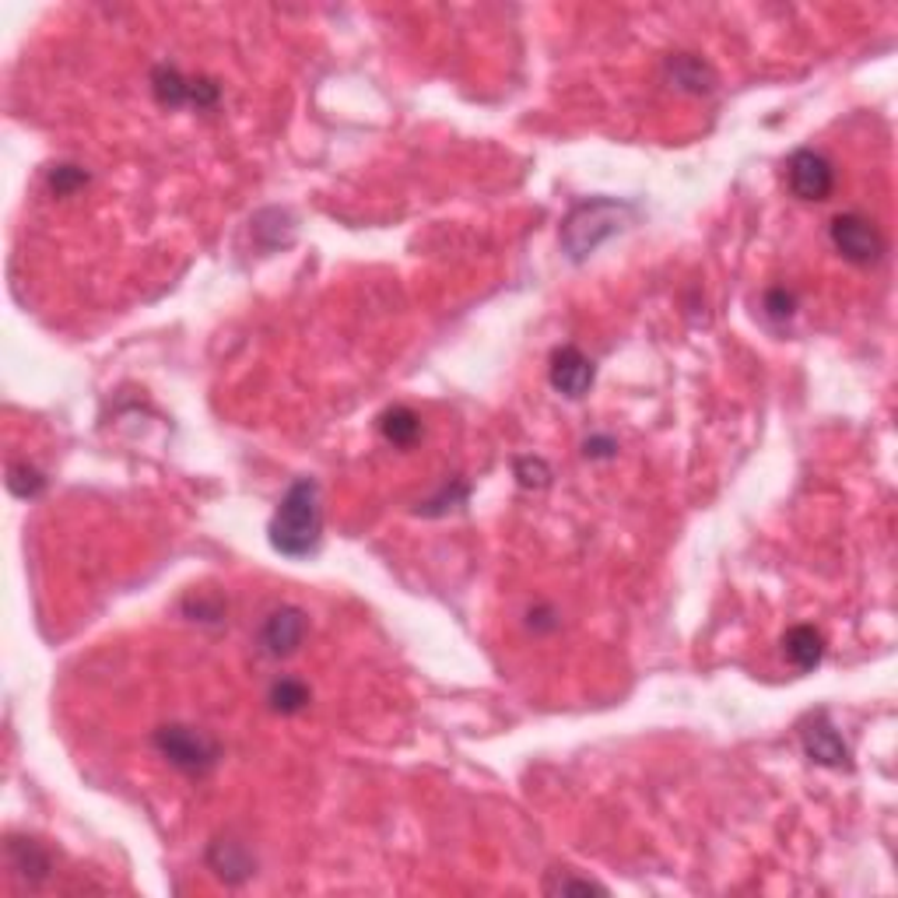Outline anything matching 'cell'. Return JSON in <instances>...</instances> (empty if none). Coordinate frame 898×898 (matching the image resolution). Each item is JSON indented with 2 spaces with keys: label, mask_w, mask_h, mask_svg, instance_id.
Here are the masks:
<instances>
[{
  "label": "cell",
  "mask_w": 898,
  "mask_h": 898,
  "mask_svg": "<svg viewBox=\"0 0 898 898\" xmlns=\"http://www.w3.org/2000/svg\"><path fill=\"white\" fill-rule=\"evenodd\" d=\"M267 702H271V709L281 712V716H296V712H302L309 706V688L299 678H281V681L271 685Z\"/></svg>",
  "instance_id": "cell-15"
},
{
  "label": "cell",
  "mask_w": 898,
  "mask_h": 898,
  "mask_svg": "<svg viewBox=\"0 0 898 898\" xmlns=\"http://www.w3.org/2000/svg\"><path fill=\"white\" fill-rule=\"evenodd\" d=\"M828 236H832V246L836 253L849 263L857 267H870L885 257V236L881 229L874 225L867 214H857V211H846V214H836L832 225H828Z\"/></svg>",
  "instance_id": "cell-4"
},
{
  "label": "cell",
  "mask_w": 898,
  "mask_h": 898,
  "mask_svg": "<svg viewBox=\"0 0 898 898\" xmlns=\"http://www.w3.org/2000/svg\"><path fill=\"white\" fill-rule=\"evenodd\" d=\"M516 478H520L523 488H545L551 481V470L545 460H537V457H520L516 460Z\"/></svg>",
  "instance_id": "cell-17"
},
{
  "label": "cell",
  "mask_w": 898,
  "mask_h": 898,
  "mask_svg": "<svg viewBox=\"0 0 898 898\" xmlns=\"http://www.w3.org/2000/svg\"><path fill=\"white\" fill-rule=\"evenodd\" d=\"M154 748H159V755L169 761V766H176L187 776L211 772L218 766V755H221L214 737H208L197 727H183V724H169L162 730H154Z\"/></svg>",
  "instance_id": "cell-3"
},
{
  "label": "cell",
  "mask_w": 898,
  "mask_h": 898,
  "mask_svg": "<svg viewBox=\"0 0 898 898\" xmlns=\"http://www.w3.org/2000/svg\"><path fill=\"white\" fill-rule=\"evenodd\" d=\"M548 379L551 387L569 397V400H579L582 393H590L593 379H597V369H593V358L582 355L576 345H566L551 355V366H548Z\"/></svg>",
  "instance_id": "cell-7"
},
{
  "label": "cell",
  "mask_w": 898,
  "mask_h": 898,
  "mask_svg": "<svg viewBox=\"0 0 898 898\" xmlns=\"http://www.w3.org/2000/svg\"><path fill=\"white\" fill-rule=\"evenodd\" d=\"M800 745H804V755L815 761V766H825V769H849V745L842 740V734L828 724V716L818 712L811 716L804 727H800Z\"/></svg>",
  "instance_id": "cell-6"
},
{
  "label": "cell",
  "mask_w": 898,
  "mask_h": 898,
  "mask_svg": "<svg viewBox=\"0 0 898 898\" xmlns=\"http://www.w3.org/2000/svg\"><path fill=\"white\" fill-rule=\"evenodd\" d=\"M794 309H797V299L786 288H772L769 296H766V312H769L772 320H790Z\"/></svg>",
  "instance_id": "cell-20"
},
{
  "label": "cell",
  "mask_w": 898,
  "mask_h": 898,
  "mask_svg": "<svg viewBox=\"0 0 898 898\" xmlns=\"http://www.w3.org/2000/svg\"><path fill=\"white\" fill-rule=\"evenodd\" d=\"M379 432H383V439L390 446H400V449H408L418 442L421 436V418L411 411V408H403V403H397V408L383 411L379 415Z\"/></svg>",
  "instance_id": "cell-12"
},
{
  "label": "cell",
  "mask_w": 898,
  "mask_h": 898,
  "mask_svg": "<svg viewBox=\"0 0 898 898\" xmlns=\"http://www.w3.org/2000/svg\"><path fill=\"white\" fill-rule=\"evenodd\" d=\"M632 204H621L611 197H597V200H582L579 208L561 225V250L572 260H587L600 242H608L625 229V221L632 218Z\"/></svg>",
  "instance_id": "cell-2"
},
{
  "label": "cell",
  "mask_w": 898,
  "mask_h": 898,
  "mask_svg": "<svg viewBox=\"0 0 898 898\" xmlns=\"http://www.w3.org/2000/svg\"><path fill=\"white\" fill-rule=\"evenodd\" d=\"M8 488L14 491L18 499H32V496H39L42 488H47V478H42L39 470L29 467V463H11L8 467Z\"/></svg>",
  "instance_id": "cell-16"
},
{
  "label": "cell",
  "mask_w": 898,
  "mask_h": 898,
  "mask_svg": "<svg viewBox=\"0 0 898 898\" xmlns=\"http://www.w3.org/2000/svg\"><path fill=\"white\" fill-rule=\"evenodd\" d=\"M208 867L218 874L225 885H239L253 874V857L242 849V842L232 839H214L208 849Z\"/></svg>",
  "instance_id": "cell-10"
},
{
  "label": "cell",
  "mask_w": 898,
  "mask_h": 898,
  "mask_svg": "<svg viewBox=\"0 0 898 898\" xmlns=\"http://www.w3.org/2000/svg\"><path fill=\"white\" fill-rule=\"evenodd\" d=\"M782 657L804 674L815 670L825 660V636L815 625H794L790 632L782 636Z\"/></svg>",
  "instance_id": "cell-9"
},
{
  "label": "cell",
  "mask_w": 898,
  "mask_h": 898,
  "mask_svg": "<svg viewBox=\"0 0 898 898\" xmlns=\"http://www.w3.org/2000/svg\"><path fill=\"white\" fill-rule=\"evenodd\" d=\"M8 864H11V870L18 874V878H26L29 885L50 878V867H53L50 852L42 849L36 839H18V836L8 839Z\"/></svg>",
  "instance_id": "cell-11"
},
{
  "label": "cell",
  "mask_w": 898,
  "mask_h": 898,
  "mask_svg": "<svg viewBox=\"0 0 898 898\" xmlns=\"http://www.w3.org/2000/svg\"><path fill=\"white\" fill-rule=\"evenodd\" d=\"M151 88H154V99H159L162 106H169V109L190 106V96H193V81L183 78V74H179L176 67H169V63L154 67Z\"/></svg>",
  "instance_id": "cell-14"
},
{
  "label": "cell",
  "mask_w": 898,
  "mask_h": 898,
  "mask_svg": "<svg viewBox=\"0 0 898 898\" xmlns=\"http://www.w3.org/2000/svg\"><path fill=\"white\" fill-rule=\"evenodd\" d=\"M615 439H587V457H615Z\"/></svg>",
  "instance_id": "cell-21"
},
{
  "label": "cell",
  "mask_w": 898,
  "mask_h": 898,
  "mask_svg": "<svg viewBox=\"0 0 898 898\" xmlns=\"http://www.w3.org/2000/svg\"><path fill=\"white\" fill-rule=\"evenodd\" d=\"M84 183H88V176H84L78 166H57V169L50 172V187H53L57 197H71V193L81 190Z\"/></svg>",
  "instance_id": "cell-18"
},
{
  "label": "cell",
  "mask_w": 898,
  "mask_h": 898,
  "mask_svg": "<svg viewBox=\"0 0 898 898\" xmlns=\"http://www.w3.org/2000/svg\"><path fill=\"white\" fill-rule=\"evenodd\" d=\"M271 548L288 555V558H306L320 548L323 533V509H320V488L317 481L299 478L285 491V499L275 512L271 527Z\"/></svg>",
  "instance_id": "cell-1"
},
{
  "label": "cell",
  "mask_w": 898,
  "mask_h": 898,
  "mask_svg": "<svg viewBox=\"0 0 898 898\" xmlns=\"http://www.w3.org/2000/svg\"><path fill=\"white\" fill-rule=\"evenodd\" d=\"M306 639V615L299 608H278L263 621L260 642L271 657H291Z\"/></svg>",
  "instance_id": "cell-8"
},
{
  "label": "cell",
  "mask_w": 898,
  "mask_h": 898,
  "mask_svg": "<svg viewBox=\"0 0 898 898\" xmlns=\"http://www.w3.org/2000/svg\"><path fill=\"white\" fill-rule=\"evenodd\" d=\"M786 187H790L797 200L818 204V200H828L836 190V166L815 148H797L790 162H786Z\"/></svg>",
  "instance_id": "cell-5"
},
{
  "label": "cell",
  "mask_w": 898,
  "mask_h": 898,
  "mask_svg": "<svg viewBox=\"0 0 898 898\" xmlns=\"http://www.w3.org/2000/svg\"><path fill=\"white\" fill-rule=\"evenodd\" d=\"M670 78L678 88H685V92H695V96H702V92H712V71H709V63L699 60V57H691V53H678L670 60Z\"/></svg>",
  "instance_id": "cell-13"
},
{
  "label": "cell",
  "mask_w": 898,
  "mask_h": 898,
  "mask_svg": "<svg viewBox=\"0 0 898 898\" xmlns=\"http://www.w3.org/2000/svg\"><path fill=\"white\" fill-rule=\"evenodd\" d=\"M545 888L551 895H569V891H600V895H608V888H603V885H597L590 878H572V874H558V878L548 881Z\"/></svg>",
  "instance_id": "cell-19"
}]
</instances>
